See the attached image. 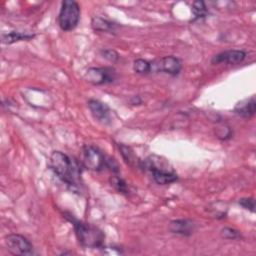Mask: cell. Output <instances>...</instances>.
<instances>
[{"label":"cell","mask_w":256,"mask_h":256,"mask_svg":"<svg viewBox=\"0 0 256 256\" xmlns=\"http://www.w3.org/2000/svg\"><path fill=\"white\" fill-rule=\"evenodd\" d=\"M50 167L56 176L73 192H80L83 186L80 164L61 151H53L50 156Z\"/></svg>","instance_id":"cell-1"},{"label":"cell","mask_w":256,"mask_h":256,"mask_svg":"<svg viewBox=\"0 0 256 256\" xmlns=\"http://www.w3.org/2000/svg\"><path fill=\"white\" fill-rule=\"evenodd\" d=\"M140 168L149 171L152 174L153 180L160 185L170 184L178 180L177 173L168 160L155 154L149 155L141 161Z\"/></svg>","instance_id":"cell-2"},{"label":"cell","mask_w":256,"mask_h":256,"mask_svg":"<svg viewBox=\"0 0 256 256\" xmlns=\"http://www.w3.org/2000/svg\"><path fill=\"white\" fill-rule=\"evenodd\" d=\"M68 217L69 221L72 222L75 230L76 237L79 243L86 248H102L104 244L105 235L98 227L93 226L89 223H85L75 219L74 217Z\"/></svg>","instance_id":"cell-3"},{"label":"cell","mask_w":256,"mask_h":256,"mask_svg":"<svg viewBox=\"0 0 256 256\" xmlns=\"http://www.w3.org/2000/svg\"><path fill=\"white\" fill-rule=\"evenodd\" d=\"M80 20V6L74 0H64L58 15V24L63 31H71Z\"/></svg>","instance_id":"cell-4"},{"label":"cell","mask_w":256,"mask_h":256,"mask_svg":"<svg viewBox=\"0 0 256 256\" xmlns=\"http://www.w3.org/2000/svg\"><path fill=\"white\" fill-rule=\"evenodd\" d=\"M107 157L95 146L86 145L82 151V164L84 167L93 170L101 171L106 168Z\"/></svg>","instance_id":"cell-5"},{"label":"cell","mask_w":256,"mask_h":256,"mask_svg":"<svg viewBox=\"0 0 256 256\" xmlns=\"http://www.w3.org/2000/svg\"><path fill=\"white\" fill-rule=\"evenodd\" d=\"M5 246L13 255H32L34 248L31 242L20 234H9L4 238Z\"/></svg>","instance_id":"cell-6"},{"label":"cell","mask_w":256,"mask_h":256,"mask_svg":"<svg viewBox=\"0 0 256 256\" xmlns=\"http://www.w3.org/2000/svg\"><path fill=\"white\" fill-rule=\"evenodd\" d=\"M84 78L93 85H105L114 82L116 71L112 67H91L86 71Z\"/></svg>","instance_id":"cell-7"},{"label":"cell","mask_w":256,"mask_h":256,"mask_svg":"<svg viewBox=\"0 0 256 256\" xmlns=\"http://www.w3.org/2000/svg\"><path fill=\"white\" fill-rule=\"evenodd\" d=\"M182 69L181 61L174 56H164L150 61V73L164 72L171 76H177Z\"/></svg>","instance_id":"cell-8"},{"label":"cell","mask_w":256,"mask_h":256,"mask_svg":"<svg viewBox=\"0 0 256 256\" xmlns=\"http://www.w3.org/2000/svg\"><path fill=\"white\" fill-rule=\"evenodd\" d=\"M247 54L243 50H226L213 56L212 64H239L243 62Z\"/></svg>","instance_id":"cell-9"},{"label":"cell","mask_w":256,"mask_h":256,"mask_svg":"<svg viewBox=\"0 0 256 256\" xmlns=\"http://www.w3.org/2000/svg\"><path fill=\"white\" fill-rule=\"evenodd\" d=\"M87 104L92 116L97 121L105 125L111 122V111L105 103L96 99H90Z\"/></svg>","instance_id":"cell-10"},{"label":"cell","mask_w":256,"mask_h":256,"mask_svg":"<svg viewBox=\"0 0 256 256\" xmlns=\"http://www.w3.org/2000/svg\"><path fill=\"white\" fill-rule=\"evenodd\" d=\"M169 230L177 235L190 236L195 230V224L189 219H176L170 222Z\"/></svg>","instance_id":"cell-11"},{"label":"cell","mask_w":256,"mask_h":256,"mask_svg":"<svg viewBox=\"0 0 256 256\" xmlns=\"http://www.w3.org/2000/svg\"><path fill=\"white\" fill-rule=\"evenodd\" d=\"M255 111L256 101L254 96L239 101L234 107V112L243 118H251L255 114Z\"/></svg>","instance_id":"cell-12"},{"label":"cell","mask_w":256,"mask_h":256,"mask_svg":"<svg viewBox=\"0 0 256 256\" xmlns=\"http://www.w3.org/2000/svg\"><path fill=\"white\" fill-rule=\"evenodd\" d=\"M35 37L34 33L30 32H20V31H11L9 33H4L1 35V41L3 44H12L22 40H30Z\"/></svg>","instance_id":"cell-13"},{"label":"cell","mask_w":256,"mask_h":256,"mask_svg":"<svg viewBox=\"0 0 256 256\" xmlns=\"http://www.w3.org/2000/svg\"><path fill=\"white\" fill-rule=\"evenodd\" d=\"M91 26L95 31H102V32H114L116 29V24L104 19L102 17H94L91 21Z\"/></svg>","instance_id":"cell-14"},{"label":"cell","mask_w":256,"mask_h":256,"mask_svg":"<svg viewBox=\"0 0 256 256\" xmlns=\"http://www.w3.org/2000/svg\"><path fill=\"white\" fill-rule=\"evenodd\" d=\"M119 150L121 152V155L125 162L131 166V167H140L141 160H139L136 155L134 154V151L129 147L124 144H119Z\"/></svg>","instance_id":"cell-15"},{"label":"cell","mask_w":256,"mask_h":256,"mask_svg":"<svg viewBox=\"0 0 256 256\" xmlns=\"http://www.w3.org/2000/svg\"><path fill=\"white\" fill-rule=\"evenodd\" d=\"M192 13H193V19L192 21H196L202 18H205L207 16L208 10L203 1H195L192 4Z\"/></svg>","instance_id":"cell-16"},{"label":"cell","mask_w":256,"mask_h":256,"mask_svg":"<svg viewBox=\"0 0 256 256\" xmlns=\"http://www.w3.org/2000/svg\"><path fill=\"white\" fill-rule=\"evenodd\" d=\"M109 182H110V185L117 192H119L121 194H125V195H127L129 193L128 185L123 178H121L119 176H111L109 179Z\"/></svg>","instance_id":"cell-17"},{"label":"cell","mask_w":256,"mask_h":256,"mask_svg":"<svg viewBox=\"0 0 256 256\" xmlns=\"http://www.w3.org/2000/svg\"><path fill=\"white\" fill-rule=\"evenodd\" d=\"M133 69L136 73L139 74L150 73V61L138 58L133 62Z\"/></svg>","instance_id":"cell-18"},{"label":"cell","mask_w":256,"mask_h":256,"mask_svg":"<svg viewBox=\"0 0 256 256\" xmlns=\"http://www.w3.org/2000/svg\"><path fill=\"white\" fill-rule=\"evenodd\" d=\"M220 235L222 238L224 239H230V240H234V239H240L241 238V233L240 231L231 228V227H224L221 229L220 231Z\"/></svg>","instance_id":"cell-19"},{"label":"cell","mask_w":256,"mask_h":256,"mask_svg":"<svg viewBox=\"0 0 256 256\" xmlns=\"http://www.w3.org/2000/svg\"><path fill=\"white\" fill-rule=\"evenodd\" d=\"M238 203L245 209L249 210L250 212H254L255 211V200L252 197H245V198H241L239 199Z\"/></svg>","instance_id":"cell-20"},{"label":"cell","mask_w":256,"mask_h":256,"mask_svg":"<svg viewBox=\"0 0 256 256\" xmlns=\"http://www.w3.org/2000/svg\"><path fill=\"white\" fill-rule=\"evenodd\" d=\"M100 53L105 59H107L111 62H116L119 59V54L113 49H103V50H101Z\"/></svg>","instance_id":"cell-21"}]
</instances>
